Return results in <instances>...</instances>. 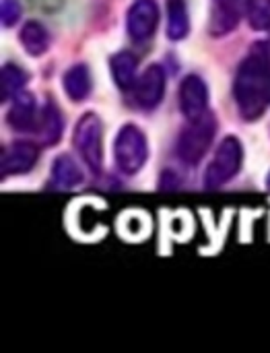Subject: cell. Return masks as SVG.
Wrapping results in <instances>:
<instances>
[{"mask_svg":"<svg viewBox=\"0 0 270 353\" xmlns=\"http://www.w3.org/2000/svg\"><path fill=\"white\" fill-rule=\"evenodd\" d=\"M39 157V149L31 141H17L4 147L2 151V176H19L27 174Z\"/></svg>","mask_w":270,"mask_h":353,"instance_id":"10","label":"cell"},{"mask_svg":"<svg viewBox=\"0 0 270 353\" xmlns=\"http://www.w3.org/2000/svg\"><path fill=\"white\" fill-rule=\"evenodd\" d=\"M8 126L19 132H31L37 130L39 124V112L35 105V97L29 91H19L12 97V108L8 110Z\"/></svg>","mask_w":270,"mask_h":353,"instance_id":"11","label":"cell"},{"mask_svg":"<svg viewBox=\"0 0 270 353\" xmlns=\"http://www.w3.org/2000/svg\"><path fill=\"white\" fill-rule=\"evenodd\" d=\"M19 39H21V46L25 48V52L31 56H41L50 48V33L37 21H27L19 33Z\"/></svg>","mask_w":270,"mask_h":353,"instance_id":"16","label":"cell"},{"mask_svg":"<svg viewBox=\"0 0 270 353\" xmlns=\"http://www.w3.org/2000/svg\"><path fill=\"white\" fill-rule=\"evenodd\" d=\"M114 153H116V163L124 174L128 176L136 174L147 163L149 157V147L143 130L134 124H124L116 137Z\"/></svg>","mask_w":270,"mask_h":353,"instance_id":"5","label":"cell"},{"mask_svg":"<svg viewBox=\"0 0 270 353\" xmlns=\"http://www.w3.org/2000/svg\"><path fill=\"white\" fill-rule=\"evenodd\" d=\"M33 8L41 12H56L64 6V0H29Z\"/></svg>","mask_w":270,"mask_h":353,"instance_id":"21","label":"cell"},{"mask_svg":"<svg viewBox=\"0 0 270 353\" xmlns=\"http://www.w3.org/2000/svg\"><path fill=\"white\" fill-rule=\"evenodd\" d=\"M27 72L17 66V64H4L2 66V99H10L14 97L19 91H23L25 83H27Z\"/></svg>","mask_w":270,"mask_h":353,"instance_id":"18","label":"cell"},{"mask_svg":"<svg viewBox=\"0 0 270 353\" xmlns=\"http://www.w3.org/2000/svg\"><path fill=\"white\" fill-rule=\"evenodd\" d=\"M180 108L188 120H196L207 114L209 89L198 74H188L180 85Z\"/></svg>","mask_w":270,"mask_h":353,"instance_id":"8","label":"cell"},{"mask_svg":"<svg viewBox=\"0 0 270 353\" xmlns=\"http://www.w3.org/2000/svg\"><path fill=\"white\" fill-rule=\"evenodd\" d=\"M112 77L120 91H132L136 85V72H138V60L132 52H118L112 56Z\"/></svg>","mask_w":270,"mask_h":353,"instance_id":"12","label":"cell"},{"mask_svg":"<svg viewBox=\"0 0 270 353\" xmlns=\"http://www.w3.org/2000/svg\"><path fill=\"white\" fill-rule=\"evenodd\" d=\"M134 99L143 110H153L165 95V70L157 64H151L134 85Z\"/></svg>","mask_w":270,"mask_h":353,"instance_id":"7","label":"cell"},{"mask_svg":"<svg viewBox=\"0 0 270 353\" xmlns=\"http://www.w3.org/2000/svg\"><path fill=\"white\" fill-rule=\"evenodd\" d=\"M233 95L246 120H258L270 105V54L267 46H254L240 64Z\"/></svg>","mask_w":270,"mask_h":353,"instance_id":"1","label":"cell"},{"mask_svg":"<svg viewBox=\"0 0 270 353\" xmlns=\"http://www.w3.org/2000/svg\"><path fill=\"white\" fill-rule=\"evenodd\" d=\"M246 17L254 31H269L270 0H246Z\"/></svg>","mask_w":270,"mask_h":353,"instance_id":"19","label":"cell"},{"mask_svg":"<svg viewBox=\"0 0 270 353\" xmlns=\"http://www.w3.org/2000/svg\"><path fill=\"white\" fill-rule=\"evenodd\" d=\"M62 85H64L66 95L72 101H85L91 93V87H93L89 68L85 64H74L72 68H68L64 72Z\"/></svg>","mask_w":270,"mask_h":353,"instance_id":"13","label":"cell"},{"mask_svg":"<svg viewBox=\"0 0 270 353\" xmlns=\"http://www.w3.org/2000/svg\"><path fill=\"white\" fill-rule=\"evenodd\" d=\"M0 17H2L4 27H12L14 23H19V19H21V4H19V0H2Z\"/></svg>","mask_w":270,"mask_h":353,"instance_id":"20","label":"cell"},{"mask_svg":"<svg viewBox=\"0 0 270 353\" xmlns=\"http://www.w3.org/2000/svg\"><path fill=\"white\" fill-rule=\"evenodd\" d=\"M215 132H217V120L213 114L207 112L205 116L190 120V124L182 130L178 139V157L188 165H196L211 149Z\"/></svg>","mask_w":270,"mask_h":353,"instance_id":"2","label":"cell"},{"mask_svg":"<svg viewBox=\"0 0 270 353\" xmlns=\"http://www.w3.org/2000/svg\"><path fill=\"white\" fill-rule=\"evenodd\" d=\"M244 161V149L242 143L236 137L223 139V143L217 147V153L205 174V186L209 190L225 186L229 180H233L242 168Z\"/></svg>","mask_w":270,"mask_h":353,"instance_id":"4","label":"cell"},{"mask_svg":"<svg viewBox=\"0 0 270 353\" xmlns=\"http://www.w3.org/2000/svg\"><path fill=\"white\" fill-rule=\"evenodd\" d=\"M190 31V19L186 4L182 0H169L167 2V37L172 41H180Z\"/></svg>","mask_w":270,"mask_h":353,"instance_id":"17","label":"cell"},{"mask_svg":"<svg viewBox=\"0 0 270 353\" xmlns=\"http://www.w3.org/2000/svg\"><path fill=\"white\" fill-rule=\"evenodd\" d=\"M178 186H180V178H178L172 170L163 172L161 182H159V188H161V190H176Z\"/></svg>","mask_w":270,"mask_h":353,"instance_id":"22","label":"cell"},{"mask_svg":"<svg viewBox=\"0 0 270 353\" xmlns=\"http://www.w3.org/2000/svg\"><path fill=\"white\" fill-rule=\"evenodd\" d=\"M83 182V172L70 155H58L52 163V186L70 190Z\"/></svg>","mask_w":270,"mask_h":353,"instance_id":"14","label":"cell"},{"mask_svg":"<svg viewBox=\"0 0 270 353\" xmlns=\"http://www.w3.org/2000/svg\"><path fill=\"white\" fill-rule=\"evenodd\" d=\"M242 12H246V0H211V35L223 37L231 33L240 25Z\"/></svg>","mask_w":270,"mask_h":353,"instance_id":"9","label":"cell"},{"mask_svg":"<svg viewBox=\"0 0 270 353\" xmlns=\"http://www.w3.org/2000/svg\"><path fill=\"white\" fill-rule=\"evenodd\" d=\"M74 147L87 168L93 174H99L103 168V126L97 114L81 116L74 128Z\"/></svg>","mask_w":270,"mask_h":353,"instance_id":"3","label":"cell"},{"mask_svg":"<svg viewBox=\"0 0 270 353\" xmlns=\"http://www.w3.org/2000/svg\"><path fill=\"white\" fill-rule=\"evenodd\" d=\"M37 134H39V139H41V143L45 147H54L62 137V116H60L58 108L52 101H48L39 112Z\"/></svg>","mask_w":270,"mask_h":353,"instance_id":"15","label":"cell"},{"mask_svg":"<svg viewBox=\"0 0 270 353\" xmlns=\"http://www.w3.org/2000/svg\"><path fill=\"white\" fill-rule=\"evenodd\" d=\"M267 186H269V190H270V174H269V180H267Z\"/></svg>","mask_w":270,"mask_h":353,"instance_id":"23","label":"cell"},{"mask_svg":"<svg viewBox=\"0 0 270 353\" xmlns=\"http://www.w3.org/2000/svg\"><path fill=\"white\" fill-rule=\"evenodd\" d=\"M159 25V6L155 0H134L126 14V29L132 41L143 43L153 37Z\"/></svg>","mask_w":270,"mask_h":353,"instance_id":"6","label":"cell"}]
</instances>
